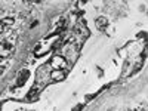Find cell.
<instances>
[{
  "mask_svg": "<svg viewBox=\"0 0 148 111\" xmlns=\"http://www.w3.org/2000/svg\"><path fill=\"white\" fill-rule=\"evenodd\" d=\"M52 67L53 68H64V67H67V62L61 56H55L52 59Z\"/></svg>",
  "mask_w": 148,
  "mask_h": 111,
  "instance_id": "cell-1",
  "label": "cell"
},
{
  "mask_svg": "<svg viewBox=\"0 0 148 111\" xmlns=\"http://www.w3.org/2000/svg\"><path fill=\"white\" fill-rule=\"evenodd\" d=\"M65 77V74L62 73V71H61V70H58V71H53L52 73V79L53 80H62Z\"/></svg>",
  "mask_w": 148,
  "mask_h": 111,
  "instance_id": "cell-2",
  "label": "cell"
}]
</instances>
